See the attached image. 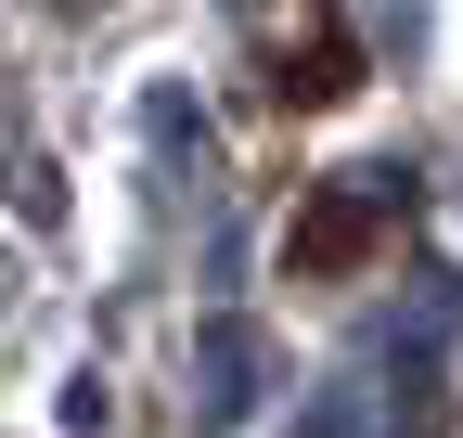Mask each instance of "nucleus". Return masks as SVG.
Wrapping results in <instances>:
<instances>
[{
  "instance_id": "2",
  "label": "nucleus",
  "mask_w": 463,
  "mask_h": 438,
  "mask_svg": "<svg viewBox=\"0 0 463 438\" xmlns=\"http://www.w3.org/2000/svg\"><path fill=\"white\" fill-rule=\"evenodd\" d=\"M270 90L297 103V117H335V103L361 90V39H347V26H309L297 52H283V78H270Z\"/></svg>"
},
{
  "instance_id": "1",
  "label": "nucleus",
  "mask_w": 463,
  "mask_h": 438,
  "mask_svg": "<svg viewBox=\"0 0 463 438\" xmlns=\"http://www.w3.org/2000/svg\"><path fill=\"white\" fill-rule=\"evenodd\" d=\"M386 245V194H361V181H322L309 206H297V233H283V271L297 284H347Z\"/></svg>"
}]
</instances>
